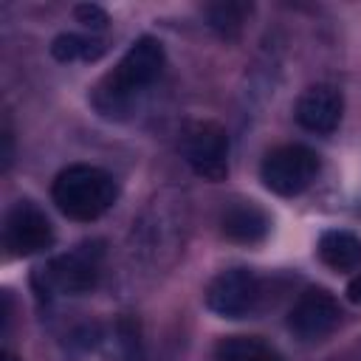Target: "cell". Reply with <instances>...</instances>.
Returning <instances> with one entry per match:
<instances>
[{
  "instance_id": "obj_7",
  "label": "cell",
  "mask_w": 361,
  "mask_h": 361,
  "mask_svg": "<svg viewBox=\"0 0 361 361\" xmlns=\"http://www.w3.org/2000/svg\"><path fill=\"white\" fill-rule=\"evenodd\" d=\"M3 245L11 257H31L54 245V226L34 200H17L6 212Z\"/></svg>"
},
{
  "instance_id": "obj_5",
  "label": "cell",
  "mask_w": 361,
  "mask_h": 361,
  "mask_svg": "<svg viewBox=\"0 0 361 361\" xmlns=\"http://www.w3.org/2000/svg\"><path fill=\"white\" fill-rule=\"evenodd\" d=\"M259 276L251 268H226L206 285V307L220 319H245L259 305Z\"/></svg>"
},
{
  "instance_id": "obj_1",
  "label": "cell",
  "mask_w": 361,
  "mask_h": 361,
  "mask_svg": "<svg viewBox=\"0 0 361 361\" xmlns=\"http://www.w3.org/2000/svg\"><path fill=\"white\" fill-rule=\"evenodd\" d=\"M164 45L155 37H138L124 56L118 59V65L104 76V82L99 85L96 102L104 113L118 110L124 104H130L138 93H144L164 71Z\"/></svg>"
},
{
  "instance_id": "obj_4",
  "label": "cell",
  "mask_w": 361,
  "mask_h": 361,
  "mask_svg": "<svg viewBox=\"0 0 361 361\" xmlns=\"http://www.w3.org/2000/svg\"><path fill=\"white\" fill-rule=\"evenodd\" d=\"M262 183L282 197L302 195L319 175V155L305 144H282L262 158Z\"/></svg>"
},
{
  "instance_id": "obj_2",
  "label": "cell",
  "mask_w": 361,
  "mask_h": 361,
  "mask_svg": "<svg viewBox=\"0 0 361 361\" xmlns=\"http://www.w3.org/2000/svg\"><path fill=\"white\" fill-rule=\"evenodd\" d=\"M118 186L110 172L90 164H71L65 166L51 186V197L56 209L79 223H90L102 217L116 203Z\"/></svg>"
},
{
  "instance_id": "obj_13",
  "label": "cell",
  "mask_w": 361,
  "mask_h": 361,
  "mask_svg": "<svg viewBox=\"0 0 361 361\" xmlns=\"http://www.w3.org/2000/svg\"><path fill=\"white\" fill-rule=\"evenodd\" d=\"M51 54L59 62H76V59L93 62L104 54V42L96 37H82V34H59L51 42Z\"/></svg>"
},
{
  "instance_id": "obj_10",
  "label": "cell",
  "mask_w": 361,
  "mask_h": 361,
  "mask_svg": "<svg viewBox=\"0 0 361 361\" xmlns=\"http://www.w3.org/2000/svg\"><path fill=\"white\" fill-rule=\"evenodd\" d=\"M220 228L228 240L243 243V245H254L259 240H265L268 228H271V217L265 214V209H259L251 200H240L231 203L223 217H220Z\"/></svg>"
},
{
  "instance_id": "obj_9",
  "label": "cell",
  "mask_w": 361,
  "mask_h": 361,
  "mask_svg": "<svg viewBox=\"0 0 361 361\" xmlns=\"http://www.w3.org/2000/svg\"><path fill=\"white\" fill-rule=\"evenodd\" d=\"M344 99L333 85H313L296 102V121L310 133H333L341 121Z\"/></svg>"
},
{
  "instance_id": "obj_17",
  "label": "cell",
  "mask_w": 361,
  "mask_h": 361,
  "mask_svg": "<svg viewBox=\"0 0 361 361\" xmlns=\"http://www.w3.org/2000/svg\"><path fill=\"white\" fill-rule=\"evenodd\" d=\"M0 361H17V358H14L11 353H3V358H0Z\"/></svg>"
},
{
  "instance_id": "obj_6",
  "label": "cell",
  "mask_w": 361,
  "mask_h": 361,
  "mask_svg": "<svg viewBox=\"0 0 361 361\" xmlns=\"http://www.w3.org/2000/svg\"><path fill=\"white\" fill-rule=\"evenodd\" d=\"M183 158L203 180H226L228 175V135L214 121H195L183 135Z\"/></svg>"
},
{
  "instance_id": "obj_14",
  "label": "cell",
  "mask_w": 361,
  "mask_h": 361,
  "mask_svg": "<svg viewBox=\"0 0 361 361\" xmlns=\"http://www.w3.org/2000/svg\"><path fill=\"white\" fill-rule=\"evenodd\" d=\"M251 14V6L248 3H237V0H226V3H214L206 8V17H209V25L214 31H220L223 37H234L243 23L248 20Z\"/></svg>"
},
{
  "instance_id": "obj_16",
  "label": "cell",
  "mask_w": 361,
  "mask_h": 361,
  "mask_svg": "<svg viewBox=\"0 0 361 361\" xmlns=\"http://www.w3.org/2000/svg\"><path fill=\"white\" fill-rule=\"evenodd\" d=\"M347 299L355 302V305H361V274L350 279V285H347Z\"/></svg>"
},
{
  "instance_id": "obj_11",
  "label": "cell",
  "mask_w": 361,
  "mask_h": 361,
  "mask_svg": "<svg viewBox=\"0 0 361 361\" xmlns=\"http://www.w3.org/2000/svg\"><path fill=\"white\" fill-rule=\"evenodd\" d=\"M319 259L333 271H355L361 268V237L344 228H330L319 237Z\"/></svg>"
},
{
  "instance_id": "obj_15",
  "label": "cell",
  "mask_w": 361,
  "mask_h": 361,
  "mask_svg": "<svg viewBox=\"0 0 361 361\" xmlns=\"http://www.w3.org/2000/svg\"><path fill=\"white\" fill-rule=\"evenodd\" d=\"M73 14H76V20H79L85 28H90V31H104L107 23H110L107 11H104L102 6H96V3H79V6L73 8Z\"/></svg>"
},
{
  "instance_id": "obj_12",
  "label": "cell",
  "mask_w": 361,
  "mask_h": 361,
  "mask_svg": "<svg viewBox=\"0 0 361 361\" xmlns=\"http://www.w3.org/2000/svg\"><path fill=\"white\" fill-rule=\"evenodd\" d=\"M214 361H282V355L254 336H228L217 344Z\"/></svg>"
},
{
  "instance_id": "obj_3",
  "label": "cell",
  "mask_w": 361,
  "mask_h": 361,
  "mask_svg": "<svg viewBox=\"0 0 361 361\" xmlns=\"http://www.w3.org/2000/svg\"><path fill=\"white\" fill-rule=\"evenodd\" d=\"M102 259H104V245L99 240L82 243L68 254L54 257L45 262L34 282L39 285L42 293H59V296H82L90 293L102 276Z\"/></svg>"
},
{
  "instance_id": "obj_8",
  "label": "cell",
  "mask_w": 361,
  "mask_h": 361,
  "mask_svg": "<svg viewBox=\"0 0 361 361\" xmlns=\"http://www.w3.org/2000/svg\"><path fill=\"white\" fill-rule=\"evenodd\" d=\"M341 319V307L336 296L324 288H307L299 293L288 313V327L302 338V341H322L336 330Z\"/></svg>"
}]
</instances>
